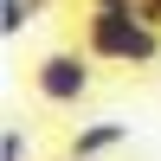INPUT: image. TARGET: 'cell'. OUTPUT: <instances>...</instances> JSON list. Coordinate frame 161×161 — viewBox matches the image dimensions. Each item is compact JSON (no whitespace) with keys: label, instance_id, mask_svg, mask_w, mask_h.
Instances as JSON below:
<instances>
[{"label":"cell","instance_id":"6","mask_svg":"<svg viewBox=\"0 0 161 161\" xmlns=\"http://www.w3.org/2000/svg\"><path fill=\"white\" fill-rule=\"evenodd\" d=\"M64 161H77V155H64Z\"/></svg>","mask_w":161,"mask_h":161},{"label":"cell","instance_id":"2","mask_svg":"<svg viewBox=\"0 0 161 161\" xmlns=\"http://www.w3.org/2000/svg\"><path fill=\"white\" fill-rule=\"evenodd\" d=\"M90 52H45V58L32 64V90H39V103H52V110H77V103L90 97Z\"/></svg>","mask_w":161,"mask_h":161},{"label":"cell","instance_id":"5","mask_svg":"<svg viewBox=\"0 0 161 161\" xmlns=\"http://www.w3.org/2000/svg\"><path fill=\"white\" fill-rule=\"evenodd\" d=\"M0 161H32V142H26V129H19V123L0 129Z\"/></svg>","mask_w":161,"mask_h":161},{"label":"cell","instance_id":"3","mask_svg":"<svg viewBox=\"0 0 161 161\" xmlns=\"http://www.w3.org/2000/svg\"><path fill=\"white\" fill-rule=\"evenodd\" d=\"M116 148H129V123H84V129H71V148H64V155L103 161V155H116Z\"/></svg>","mask_w":161,"mask_h":161},{"label":"cell","instance_id":"4","mask_svg":"<svg viewBox=\"0 0 161 161\" xmlns=\"http://www.w3.org/2000/svg\"><path fill=\"white\" fill-rule=\"evenodd\" d=\"M39 13H45V0H0V39H19Z\"/></svg>","mask_w":161,"mask_h":161},{"label":"cell","instance_id":"1","mask_svg":"<svg viewBox=\"0 0 161 161\" xmlns=\"http://www.w3.org/2000/svg\"><path fill=\"white\" fill-rule=\"evenodd\" d=\"M84 52L97 64H129V71H142V64L161 58V26L142 19L136 0H90L84 7Z\"/></svg>","mask_w":161,"mask_h":161}]
</instances>
